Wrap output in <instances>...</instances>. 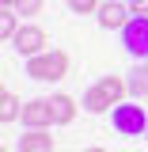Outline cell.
<instances>
[{"label": "cell", "instance_id": "obj_1", "mask_svg": "<svg viewBox=\"0 0 148 152\" xmlns=\"http://www.w3.org/2000/svg\"><path fill=\"white\" fill-rule=\"evenodd\" d=\"M27 76H31V80H46V84L65 80V76H69V53L46 50V53H38V57H27Z\"/></svg>", "mask_w": 148, "mask_h": 152}, {"label": "cell", "instance_id": "obj_2", "mask_svg": "<svg viewBox=\"0 0 148 152\" xmlns=\"http://www.w3.org/2000/svg\"><path fill=\"white\" fill-rule=\"evenodd\" d=\"M114 129L122 133V137H141V133H148L144 107H137V103H118V107H114Z\"/></svg>", "mask_w": 148, "mask_h": 152}, {"label": "cell", "instance_id": "obj_3", "mask_svg": "<svg viewBox=\"0 0 148 152\" xmlns=\"http://www.w3.org/2000/svg\"><path fill=\"white\" fill-rule=\"evenodd\" d=\"M122 46L129 50L133 57H148V15H133L125 23V31H122Z\"/></svg>", "mask_w": 148, "mask_h": 152}, {"label": "cell", "instance_id": "obj_4", "mask_svg": "<svg viewBox=\"0 0 148 152\" xmlns=\"http://www.w3.org/2000/svg\"><path fill=\"white\" fill-rule=\"evenodd\" d=\"M12 46H15V53H23V57H38V53H46V31H42L38 23H23L15 31V38H12Z\"/></svg>", "mask_w": 148, "mask_h": 152}, {"label": "cell", "instance_id": "obj_5", "mask_svg": "<svg viewBox=\"0 0 148 152\" xmlns=\"http://www.w3.org/2000/svg\"><path fill=\"white\" fill-rule=\"evenodd\" d=\"M95 15H99V27H106V31H125L133 12H129V4H122V0H103Z\"/></svg>", "mask_w": 148, "mask_h": 152}, {"label": "cell", "instance_id": "obj_6", "mask_svg": "<svg viewBox=\"0 0 148 152\" xmlns=\"http://www.w3.org/2000/svg\"><path fill=\"white\" fill-rule=\"evenodd\" d=\"M19 122H23L27 129H46V126H53L50 99H31V103H23V114H19Z\"/></svg>", "mask_w": 148, "mask_h": 152}, {"label": "cell", "instance_id": "obj_7", "mask_svg": "<svg viewBox=\"0 0 148 152\" xmlns=\"http://www.w3.org/2000/svg\"><path fill=\"white\" fill-rule=\"evenodd\" d=\"M50 110H53V126H69L76 118V99L72 95H53L50 99Z\"/></svg>", "mask_w": 148, "mask_h": 152}, {"label": "cell", "instance_id": "obj_8", "mask_svg": "<svg viewBox=\"0 0 148 152\" xmlns=\"http://www.w3.org/2000/svg\"><path fill=\"white\" fill-rule=\"evenodd\" d=\"M19 152H53V137L46 129H31L27 137H19Z\"/></svg>", "mask_w": 148, "mask_h": 152}, {"label": "cell", "instance_id": "obj_9", "mask_svg": "<svg viewBox=\"0 0 148 152\" xmlns=\"http://www.w3.org/2000/svg\"><path fill=\"white\" fill-rule=\"evenodd\" d=\"M84 110L103 114V110H114V103H110V95H106L99 84H95V88H87V91H84Z\"/></svg>", "mask_w": 148, "mask_h": 152}, {"label": "cell", "instance_id": "obj_10", "mask_svg": "<svg viewBox=\"0 0 148 152\" xmlns=\"http://www.w3.org/2000/svg\"><path fill=\"white\" fill-rule=\"evenodd\" d=\"M129 95H137V99H148V65H144V61L129 69Z\"/></svg>", "mask_w": 148, "mask_h": 152}, {"label": "cell", "instance_id": "obj_11", "mask_svg": "<svg viewBox=\"0 0 148 152\" xmlns=\"http://www.w3.org/2000/svg\"><path fill=\"white\" fill-rule=\"evenodd\" d=\"M99 88L110 95V103L118 107V103L129 95V80H122V76H103V80H99Z\"/></svg>", "mask_w": 148, "mask_h": 152}, {"label": "cell", "instance_id": "obj_12", "mask_svg": "<svg viewBox=\"0 0 148 152\" xmlns=\"http://www.w3.org/2000/svg\"><path fill=\"white\" fill-rule=\"evenodd\" d=\"M19 114H23V103H19L12 91H4L0 95V118H4V122H15Z\"/></svg>", "mask_w": 148, "mask_h": 152}, {"label": "cell", "instance_id": "obj_13", "mask_svg": "<svg viewBox=\"0 0 148 152\" xmlns=\"http://www.w3.org/2000/svg\"><path fill=\"white\" fill-rule=\"evenodd\" d=\"M19 27H23V19H19L15 12H4V15H0V38H8V42H12Z\"/></svg>", "mask_w": 148, "mask_h": 152}, {"label": "cell", "instance_id": "obj_14", "mask_svg": "<svg viewBox=\"0 0 148 152\" xmlns=\"http://www.w3.org/2000/svg\"><path fill=\"white\" fill-rule=\"evenodd\" d=\"M12 12H15L19 19H23V15H38V12H42V0H15Z\"/></svg>", "mask_w": 148, "mask_h": 152}, {"label": "cell", "instance_id": "obj_15", "mask_svg": "<svg viewBox=\"0 0 148 152\" xmlns=\"http://www.w3.org/2000/svg\"><path fill=\"white\" fill-rule=\"evenodd\" d=\"M69 8H72V15H91L99 12V0H69Z\"/></svg>", "mask_w": 148, "mask_h": 152}, {"label": "cell", "instance_id": "obj_16", "mask_svg": "<svg viewBox=\"0 0 148 152\" xmlns=\"http://www.w3.org/2000/svg\"><path fill=\"white\" fill-rule=\"evenodd\" d=\"M129 12H133V15H148V0H133Z\"/></svg>", "mask_w": 148, "mask_h": 152}, {"label": "cell", "instance_id": "obj_17", "mask_svg": "<svg viewBox=\"0 0 148 152\" xmlns=\"http://www.w3.org/2000/svg\"><path fill=\"white\" fill-rule=\"evenodd\" d=\"M0 4H4V12H12V8H15V0H0Z\"/></svg>", "mask_w": 148, "mask_h": 152}, {"label": "cell", "instance_id": "obj_18", "mask_svg": "<svg viewBox=\"0 0 148 152\" xmlns=\"http://www.w3.org/2000/svg\"><path fill=\"white\" fill-rule=\"evenodd\" d=\"M87 152H106V148H87Z\"/></svg>", "mask_w": 148, "mask_h": 152}, {"label": "cell", "instance_id": "obj_19", "mask_svg": "<svg viewBox=\"0 0 148 152\" xmlns=\"http://www.w3.org/2000/svg\"><path fill=\"white\" fill-rule=\"evenodd\" d=\"M122 4H133V0H122Z\"/></svg>", "mask_w": 148, "mask_h": 152}]
</instances>
